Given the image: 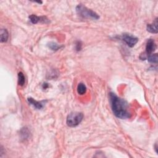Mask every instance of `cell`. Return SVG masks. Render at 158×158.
<instances>
[{
    "label": "cell",
    "mask_w": 158,
    "mask_h": 158,
    "mask_svg": "<svg viewBox=\"0 0 158 158\" xmlns=\"http://www.w3.org/2000/svg\"><path fill=\"white\" fill-rule=\"evenodd\" d=\"M147 30L152 34H157V19H156L154 22L152 24H148Z\"/></svg>",
    "instance_id": "ba28073f"
},
{
    "label": "cell",
    "mask_w": 158,
    "mask_h": 158,
    "mask_svg": "<svg viewBox=\"0 0 158 158\" xmlns=\"http://www.w3.org/2000/svg\"><path fill=\"white\" fill-rule=\"evenodd\" d=\"M83 119V114L78 112H74L69 114L67 117L66 123L70 127H74L80 124Z\"/></svg>",
    "instance_id": "3957f363"
},
{
    "label": "cell",
    "mask_w": 158,
    "mask_h": 158,
    "mask_svg": "<svg viewBox=\"0 0 158 158\" xmlns=\"http://www.w3.org/2000/svg\"><path fill=\"white\" fill-rule=\"evenodd\" d=\"M156 44L153 39H149L146 45V53L147 56L153 54V52L156 50Z\"/></svg>",
    "instance_id": "5b68a950"
},
{
    "label": "cell",
    "mask_w": 158,
    "mask_h": 158,
    "mask_svg": "<svg viewBox=\"0 0 158 158\" xmlns=\"http://www.w3.org/2000/svg\"><path fill=\"white\" fill-rule=\"evenodd\" d=\"M30 135V132L29 129L26 127L22 128L21 130V138L24 140L29 139Z\"/></svg>",
    "instance_id": "8fae6325"
},
{
    "label": "cell",
    "mask_w": 158,
    "mask_h": 158,
    "mask_svg": "<svg viewBox=\"0 0 158 158\" xmlns=\"http://www.w3.org/2000/svg\"><path fill=\"white\" fill-rule=\"evenodd\" d=\"M29 19L30 22L34 24H36L37 23H38L39 22H41L43 23H48V19L45 17H38L36 15L34 14H32L29 16Z\"/></svg>",
    "instance_id": "8992f818"
},
{
    "label": "cell",
    "mask_w": 158,
    "mask_h": 158,
    "mask_svg": "<svg viewBox=\"0 0 158 158\" xmlns=\"http://www.w3.org/2000/svg\"><path fill=\"white\" fill-rule=\"evenodd\" d=\"M27 101L30 104L37 109H42L44 107V101H37L32 98H28Z\"/></svg>",
    "instance_id": "52a82bcc"
},
{
    "label": "cell",
    "mask_w": 158,
    "mask_h": 158,
    "mask_svg": "<svg viewBox=\"0 0 158 158\" xmlns=\"http://www.w3.org/2000/svg\"><path fill=\"white\" fill-rule=\"evenodd\" d=\"M25 82V78L22 72H19L18 74V84L20 86H24Z\"/></svg>",
    "instance_id": "7c38bea8"
},
{
    "label": "cell",
    "mask_w": 158,
    "mask_h": 158,
    "mask_svg": "<svg viewBox=\"0 0 158 158\" xmlns=\"http://www.w3.org/2000/svg\"><path fill=\"white\" fill-rule=\"evenodd\" d=\"M81 48H82V45H81V43L78 42L77 43V45H76V49L77 51H80L81 50Z\"/></svg>",
    "instance_id": "9a60e30c"
},
{
    "label": "cell",
    "mask_w": 158,
    "mask_h": 158,
    "mask_svg": "<svg viewBox=\"0 0 158 158\" xmlns=\"http://www.w3.org/2000/svg\"><path fill=\"white\" fill-rule=\"evenodd\" d=\"M76 12L79 16L83 18L91 19L95 20H98L100 19V16L95 11L87 8L86 6H83L82 4L77 6Z\"/></svg>",
    "instance_id": "7a4b0ae2"
},
{
    "label": "cell",
    "mask_w": 158,
    "mask_h": 158,
    "mask_svg": "<svg viewBox=\"0 0 158 158\" xmlns=\"http://www.w3.org/2000/svg\"><path fill=\"white\" fill-rule=\"evenodd\" d=\"M147 59L149 62L151 63H155L156 64L157 62V54H151L150 55L147 56Z\"/></svg>",
    "instance_id": "4fadbf2b"
},
{
    "label": "cell",
    "mask_w": 158,
    "mask_h": 158,
    "mask_svg": "<svg viewBox=\"0 0 158 158\" xmlns=\"http://www.w3.org/2000/svg\"><path fill=\"white\" fill-rule=\"evenodd\" d=\"M48 47L52 51H57L62 47L61 46L57 45L55 42H50V43H48Z\"/></svg>",
    "instance_id": "5bb4252c"
},
{
    "label": "cell",
    "mask_w": 158,
    "mask_h": 158,
    "mask_svg": "<svg viewBox=\"0 0 158 158\" xmlns=\"http://www.w3.org/2000/svg\"><path fill=\"white\" fill-rule=\"evenodd\" d=\"M77 91L78 95H83L85 94L87 91V87L85 86V85L83 83H78L77 85Z\"/></svg>",
    "instance_id": "9c48e42d"
},
{
    "label": "cell",
    "mask_w": 158,
    "mask_h": 158,
    "mask_svg": "<svg viewBox=\"0 0 158 158\" xmlns=\"http://www.w3.org/2000/svg\"><path fill=\"white\" fill-rule=\"evenodd\" d=\"M110 103L114 114L121 119H127L131 117L129 104L124 99L118 97L115 93H109Z\"/></svg>",
    "instance_id": "6da1fadb"
},
{
    "label": "cell",
    "mask_w": 158,
    "mask_h": 158,
    "mask_svg": "<svg viewBox=\"0 0 158 158\" xmlns=\"http://www.w3.org/2000/svg\"><path fill=\"white\" fill-rule=\"evenodd\" d=\"M122 40L130 48L134 47L138 42L137 37L129 34H124L122 35Z\"/></svg>",
    "instance_id": "277c9868"
},
{
    "label": "cell",
    "mask_w": 158,
    "mask_h": 158,
    "mask_svg": "<svg viewBox=\"0 0 158 158\" xmlns=\"http://www.w3.org/2000/svg\"><path fill=\"white\" fill-rule=\"evenodd\" d=\"M0 37H1V42L4 43L8 41L9 37L8 32L6 29H1L0 31Z\"/></svg>",
    "instance_id": "30bf717a"
}]
</instances>
